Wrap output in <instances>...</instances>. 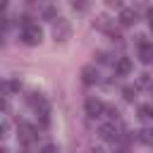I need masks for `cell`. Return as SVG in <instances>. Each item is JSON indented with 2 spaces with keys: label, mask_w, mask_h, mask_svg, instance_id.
Returning <instances> with one entry per match:
<instances>
[{
  "label": "cell",
  "mask_w": 153,
  "mask_h": 153,
  "mask_svg": "<svg viewBox=\"0 0 153 153\" xmlns=\"http://www.w3.org/2000/svg\"><path fill=\"white\" fill-rule=\"evenodd\" d=\"M22 38H24V43H29V45H36V43L41 41V29H38V24H33L29 17H22Z\"/></svg>",
  "instance_id": "1"
},
{
  "label": "cell",
  "mask_w": 153,
  "mask_h": 153,
  "mask_svg": "<svg viewBox=\"0 0 153 153\" xmlns=\"http://www.w3.org/2000/svg\"><path fill=\"white\" fill-rule=\"evenodd\" d=\"M139 57H141V62L151 65V62H153V43L141 41V43H139Z\"/></svg>",
  "instance_id": "2"
},
{
  "label": "cell",
  "mask_w": 153,
  "mask_h": 153,
  "mask_svg": "<svg viewBox=\"0 0 153 153\" xmlns=\"http://www.w3.org/2000/svg\"><path fill=\"white\" fill-rule=\"evenodd\" d=\"M81 79H84V84H86V86H91V84H96V81H98V69H96L93 65H88V67H84V69H81Z\"/></svg>",
  "instance_id": "3"
},
{
  "label": "cell",
  "mask_w": 153,
  "mask_h": 153,
  "mask_svg": "<svg viewBox=\"0 0 153 153\" xmlns=\"http://www.w3.org/2000/svg\"><path fill=\"white\" fill-rule=\"evenodd\" d=\"M100 112H103V103H100L98 98H88V100H86V115L98 117Z\"/></svg>",
  "instance_id": "4"
},
{
  "label": "cell",
  "mask_w": 153,
  "mask_h": 153,
  "mask_svg": "<svg viewBox=\"0 0 153 153\" xmlns=\"http://www.w3.org/2000/svg\"><path fill=\"white\" fill-rule=\"evenodd\" d=\"M120 22H122L124 26H131V24H136V12H134V10H129V7H124V10L120 12Z\"/></svg>",
  "instance_id": "5"
},
{
  "label": "cell",
  "mask_w": 153,
  "mask_h": 153,
  "mask_svg": "<svg viewBox=\"0 0 153 153\" xmlns=\"http://www.w3.org/2000/svg\"><path fill=\"white\" fill-rule=\"evenodd\" d=\"M69 36V24L65 22V19H60L57 24H55V38H60V41H65Z\"/></svg>",
  "instance_id": "6"
},
{
  "label": "cell",
  "mask_w": 153,
  "mask_h": 153,
  "mask_svg": "<svg viewBox=\"0 0 153 153\" xmlns=\"http://www.w3.org/2000/svg\"><path fill=\"white\" fill-rule=\"evenodd\" d=\"M100 136H103L105 141H115V139H117V127H115V124H103V127H100Z\"/></svg>",
  "instance_id": "7"
},
{
  "label": "cell",
  "mask_w": 153,
  "mask_h": 153,
  "mask_svg": "<svg viewBox=\"0 0 153 153\" xmlns=\"http://www.w3.org/2000/svg\"><path fill=\"white\" fill-rule=\"evenodd\" d=\"M115 72H117L120 76L129 74V72H131V60H129V57H122V60H120V62L115 65Z\"/></svg>",
  "instance_id": "8"
},
{
  "label": "cell",
  "mask_w": 153,
  "mask_h": 153,
  "mask_svg": "<svg viewBox=\"0 0 153 153\" xmlns=\"http://www.w3.org/2000/svg\"><path fill=\"white\" fill-rule=\"evenodd\" d=\"M139 115H141L143 120H153V108H151V105H141V108H139Z\"/></svg>",
  "instance_id": "9"
},
{
  "label": "cell",
  "mask_w": 153,
  "mask_h": 153,
  "mask_svg": "<svg viewBox=\"0 0 153 153\" xmlns=\"http://www.w3.org/2000/svg\"><path fill=\"white\" fill-rule=\"evenodd\" d=\"M122 96H124V100H134V88L131 86H124L122 88Z\"/></svg>",
  "instance_id": "10"
},
{
  "label": "cell",
  "mask_w": 153,
  "mask_h": 153,
  "mask_svg": "<svg viewBox=\"0 0 153 153\" xmlns=\"http://www.w3.org/2000/svg\"><path fill=\"white\" fill-rule=\"evenodd\" d=\"M141 141H143V143H151V141H153V131H151V129H143V131H141Z\"/></svg>",
  "instance_id": "11"
},
{
  "label": "cell",
  "mask_w": 153,
  "mask_h": 153,
  "mask_svg": "<svg viewBox=\"0 0 153 153\" xmlns=\"http://www.w3.org/2000/svg\"><path fill=\"white\" fill-rule=\"evenodd\" d=\"M43 153H57V148L53 143H48V146H43Z\"/></svg>",
  "instance_id": "12"
},
{
  "label": "cell",
  "mask_w": 153,
  "mask_h": 153,
  "mask_svg": "<svg viewBox=\"0 0 153 153\" xmlns=\"http://www.w3.org/2000/svg\"><path fill=\"white\" fill-rule=\"evenodd\" d=\"M148 24H151V31H153V7L148 10Z\"/></svg>",
  "instance_id": "13"
},
{
  "label": "cell",
  "mask_w": 153,
  "mask_h": 153,
  "mask_svg": "<svg viewBox=\"0 0 153 153\" xmlns=\"http://www.w3.org/2000/svg\"><path fill=\"white\" fill-rule=\"evenodd\" d=\"M117 153H127V151H117Z\"/></svg>",
  "instance_id": "14"
}]
</instances>
